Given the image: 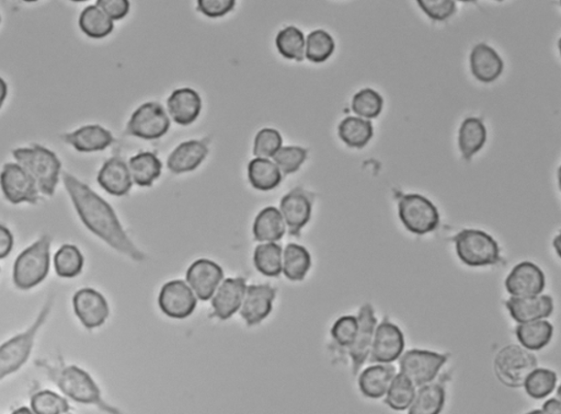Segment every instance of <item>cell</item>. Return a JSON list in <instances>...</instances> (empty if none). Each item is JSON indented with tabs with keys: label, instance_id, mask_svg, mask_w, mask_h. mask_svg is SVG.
I'll return each mask as SVG.
<instances>
[{
	"label": "cell",
	"instance_id": "obj_31",
	"mask_svg": "<svg viewBox=\"0 0 561 414\" xmlns=\"http://www.w3.org/2000/svg\"><path fill=\"white\" fill-rule=\"evenodd\" d=\"M129 169L133 183L150 188L161 176L162 163L155 152L140 151L130 158Z\"/></svg>",
	"mask_w": 561,
	"mask_h": 414
},
{
	"label": "cell",
	"instance_id": "obj_47",
	"mask_svg": "<svg viewBox=\"0 0 561 414\" xmlns=\"http://www.w3.org/2000/svg\"><path fill=\"white\" fill-rule=\"evenodd\" d=\"M283 146V138L279 130L271 128L260 129L254 141L255 158L270 160Z\"/></svg>",
	"mask_w": 561,
	"mask_h": 414
},
{
	"label": "cell",
	"instance_id": "obj_3",
	"mask_svg": "<svg viewBox=\"0 0 561 414\" xmlns=\"http://www.w3.org/2000/svg\"><path fill=\"white\" fill-rule=\"evenodd\" d=\"M53 307L54 295H50L28 328L9 337L0 345V381L19 372L29 361L37 335L50 318Z\"/></svg>",
	"mask_w": 561,
	"mask_h": 414
},
{
	"label": "cell",
	"instance_id": "obj_15",
	"mask_svg": "<svg viewBox=\"0 0 561 414\" xmlns=\"http://www.w3.org/2000/svg\"><path fill=\"white\" fill-rule=\"evenodd\" d=\"M158 305L161 313L172 319L190 317L197 308L198 298L187 282L173 280L161 287L158 295Z\"/></svg>",
	"mask_w": 561,
	"mask_h": 414
},
{
	"label": "cell",
	"instance_id": "obj_19",
	"mask_svg": "<svg viewBox=\"0 0 561 414\" xmlns=\"http://www.w3.org/2000/svg\"><path fill=\"white\" fill-rule=\"evenodd\" d=\"M504 306L517 325L547 320L555 309L553 297L544 293L535 296L510 297Z\"/></svg>",
	"mask_w": 561,
	"mask_h": 414
},
{
	"label": "cell",
	"instance_id": "obj_40",
	"mask_svg": "<svg viewBox=\"0 0 561 414\" xmlns=\"http://www.w3.org/2000/svg\"><path fill=\"white\" fill-rule=\"evenodd\" d=\"M417 387L405 375L397 373L385 395V403L395 411H406L415 399Z\"/></svg>",
	"mask_w": 561,
	"mask_h": 414
},
{
	"label": "cell",
	"instance_id": "obj_54",
	"mask_svg": "<svg viewBox=\"0 0 561 414\" xmlns=\"http://www.w3.org/2000/svg\"><path fill=\"white\" fill-rule=\"evenodd\" d=\"M12 414H35V413L32 412V410H30L29 408L20 407L18 409H16V410Z\"/></svg>",
	"mask_w": 561,
	"mask_h": 414
},
{
	"label": "cell",
	"instance_id": "obj_22",
	"mask_svg": "<svg viewBox=\"0 0 561 414\" xmlns=\"http://www.w3.org/2000/svg\"><path fill=\"white\" fill-rule=\"evenodd\" d=\"M209 140L182 141L168 156L167 167L174 174L194 171L209 155Z\"/></svg>",
	"mask_w": 561,
	"mask_h": 414
},
{
	"label": "cell",
	"instance_id": "obj_35",
	"mask_svg": "<svg viewBox=\"0 0 561 414\" xmlns=\"http://www.w3.org/2000/svg\"><path fill=\"white\" fill-rule=\"evenodd\" d=\"M338 134L347 146L352 149H363L373 138V124L369 119L348 117L340 122Z\"/></svg>",
	"mask_w": 561,
	"mask_h": 414
},
{
	"label": "cell",
	"instance_id": "obj_11",
	"mask_svg": "<svg viewBox=\"0 0 561 414\" xmlns=\"http://www.w3.org/2000/svg\"><path fill=\"white\" fill-rule=\"evenodd\" d=\"M0 188L10 203L36 204L39 202V189L34 180L19 163L8 162L0 173Z\"/></svg>",
	"mask_w": 561,
	"mask_h": 414
},
{
	"label": "cell",
	"instance_id": "obj_6",
	"mask_svg": "<svg viewBox=\"0 0 561 414\" xmlns=\"http://www.w3.org/2000/svg\"><path fill=\"white\" fill-rule=\"evenodd\" d=\"M457 257L470 268H486L503 263L499 243L486 232L462 230L452 238Z\"/></svg>",
	"mask_w": 561,
	"mask_h": 414
},
{
	"label": "cell",
	"instance_id": "obj_50",
	"mask_svg": "<svg viewBox=\"0 0 561 414\" xmlns=\"http://www.w3.org/2000/svg\"><path fill=\"white\" fill-rule=\"evenodd\" d=\"M96 6L99 7L114 23V21L127 17L130 4L128 0H98Z\"/></svg>",
	"mask_w": 561,
	"mask_h": 414
},
{
	"label": "cell",
	"instance_id": "obj_39",
	"mask_svg": "<svg viewBox=\"0 0 561 414\" xmlns=\"http://www.w3.org/2000/svg\"><path fill=\"white\" fill-rule=\"evenodd\" d=\"M283 249L276 243H261L255 247L254 264L261 274L276 277L282 274Z\"/></svg>",
	"mask_w": 561,
	"mask_h": 414
},
{
	"label": "cell",
	"instance_id": "obj_24",
	"mask_svg": "<svg viewBox=\"0 0 561 414\" xmlns=\"http://www.w3.org/2000/svg\"><path fill=\"white\" fill-rule=\"evenodd\" d=\"M97 180L103 190L114 196L129 194L133 185L128 163L118 156L103 163Z\"/></svg>",
	"mask_w": 561,
	"mask_h": 414
},
{
	"label": "cell",
	"instance_id": "obj_43",
	"mask_svg": "<svg viewBox=\"0 0 561 414\" xmlns=\"http://www.w3.org/2000/svg\"><path fill=\"white\" fill-rule=\"evenodd\" d=\"M35 414H68L72 408L64 397L51 390L36 391L30 400Z\"/></svg>",
	"mask_w": 561,
	"mask_h": 414
},
{
	"label": "cell",
	"instance_id": "obj_51",
	"mask_svg": "<svg viewBox=\"0 0 561 414\" xmlns=\"http://www.w3.org/2000/svg\"><path fill=\"white\" fill-rule=\"evenodd\" d=\"M14 248V236L9 228L0 225V259L7 258Z\"/></svg>",
	"mask_w": 561,
	"mask_h": 414
},
{
	"label": "cell",
	"instance_id": "obj_17",
	"mask_svg": "<svg viewBox=\"0 0 561 414\" xmlns=\"http://www.w3.org/2000/svg\"><path fill=\"white\" fill-rule=\"evenodd\" d=\"M504 287L510 297L539 295L546 287V276L536 264L522 261L505 277Z\"/></svg>",
	"mask_w": 561,
	"mask_h": 414
},
{
	"label": "cell",
	"instance_id": "obj_14",
	"mask_svg": "<svg viewBox=\"0 0 561 414\" xmlns=\"http://www.w3.org/2000/svg\"><path fill=\"white\" fill-rule=\"evenodd\" d=\"M358 329L353 345L348 348L347 353L351 359L352 373L358 376L364 364L369 361L372 350L375 330L378 326V318L372 304L365 303L358 310L357 316Z\"/></svg>",
	"mask_w": 561,
	"mask_h": 414
},
{
	"label": "cell",
	"instance_id": "obj_16",
	"mask_svg": "<svg viewBox=\"0 0 561 414\" xmlns=\"http://www.w3.org/2000/svg\"><path fill=\"white\" fill-rule=\"evenodd\" d=\"M73 308L76 317L87 330L100 328L110 315L106 297L90 287L80 288L74 294Z\"/></svg>",
	"mask_w": 561,
	"mask_h": 414
},
{
	"label": "cell",
	"instance_id": "obj_29",
	"mask_svg": "<svg viewBox=\"0 0 561 414\" xmlns=\"http://www.w3.org/2000/svg\"><path fill=\"white\" fill-rule=\"evenodd\" d=\"M446 401V389L443 380L419 387L415 399L408 409V414H441Z\"/></svg>",
	"mask_w": 561,
	"mask_h": 414
},
{
	"label": "cell",
	"instance_id": "obj_49",
	"mask_svg": "<svg viewBox=\"0 0 561 414\" xmlns=\"http://www.w3.org/2000/svg\"><path fill=\"white\" fill-rule=\"evenodd\" d=\"M236 6L235 0H199L198 10L209 18L224 17Z\"/></svg>",
	"mask_w": 561,
	"mask_h": 414
},
{
	"label": "cell",
	"instance_id": "obj_42",
	"mask_svg": "<svg viewBox=\"0 0 561 414\" xmlns=\"http://www.w3.org/2000/svg\"><path fill=\"white\" fill-rule=\"evenodd\" d=\"M557 383L558 376L554 370L536 367L527 376L523 388L532 399L541 400L553 394Z\"/></svg>",
	"mask_w": 561,
	"mask_h": 414
},
{
	"label": "cell",
	"instance_id": "obj_48",
	"mask_svg": "<svg viewBox=\"0 0 561 414\" xmlns=\"http://www.w3.org/2000/svg\"><path fill=\"white\" fill-rule=\"evenodd\" d=\"M418 6L434 21H444L456 12L453 0H419Z\"/></svg>",
	"mask_w": 561,
	"mask_h": 414
},
{
	"label": "cell",
	"instance_id": "obj_9",
	"mask_svg": "<svg viewBox=\"0 0 561 414\" xmlns=\"http://www.w3.org/2000/svg\"><path fill=\"white\" fill-rule=\"evenodd\" d=\"M449 359V353L412 348L402 353L399 359L400 373L405 375L419 388L437 379L440 370Z\"/></svg>",
	"mask_w": 561,
	"mask_h": 414
},
{
	"label": "cell",
	"instance_id": "obj_27",
	"mask_svg": "<svg viewBox=\"0 0 561 414\" xmlns=\"http://www.w3.org/2000/svg\"><path fill=\"white\" fill-rule=\"evenodd\" d=\"M471 69L479 81L490 84L503 74L504 61L492 47L479 43L471 54Z\"/></svg>",
	"mask_w": 561,
	"mask_h": 414
},
{
	"label": "cell",
	"instance_id": "obj_20",
	"mask_svg": "<svg viewBox=\"0 0 561 414\" xmlns=\"http://www.w3.org/2000/svg\"><path fill=\"white\" fill-rule=\"evenodd\" d=\"M276 290L269 285H253L247 286L241 307V316L248 326L261 323L274 308Z\"/></svg>",
	"mask_w": 561,
	"mask_h": 414
},
{
	"label": "cell",
	"instance_id": "obj_36",
	"mask_svg": "<svg viewBox=\"0 0 561 414\" xmlns=\"http://www.w3.org/2000/svg\"><path fill=\"white\" fill-rule=\"evenodd\" d=\"M53 264L57 276L62 279H74L83 271L85 259L78 246L65 243L54 255Z\"/></svg>",
	"mask_w": 561,
	"mask_h": 414
},
{
	"label": "cell",
	"instance_id": "obj_34",
	"mask_svg": "<svg viewBox=\"0 0 561 414\" xmlns=\"http://www.w3.org/2000/svg\"><path fill=\"white\" fill-rule=\"evenodd\" d=\"M282 173L275 163L264 158H254L248 165V180L252 187L259 191H271L282 182Z\"/></svg>",
	"mask_w": 561,
	"mask_h": 414
},
{
	"label": "cell",
	"instance_id": "obj_52",
	"mask_svg": "<svg viewBox=\"0 0 561 414\" xmlns=\"http://www.w3.org/2000/svg\"><path fill=\"white\" fill-rule=\"evenodd\" d=\"M543 414H561V402L558 398H549L541 409Z\"/></svg>",
	"mask_w": 561,
	"mask_h": 414
},
{
	"label": "cell",
	"instance_id": "obj_55",
	"mask_svg": "<svg viewBox=\"0 0 561 414\" xmlns=\"http://www.w3.org/2000/svg\"><path fill=\"white\" fill-rule=\"evenodd\" d=\"M559 242H560V236L558 235L557 237H556V238L554 239V242H553V246L555 247V249H556V253H557V254H558V255H559V252H560V244H559Z\"/></svg>",
	"mask_w": 561,
	"mask_h": 414
},
{
	"label": "cell",
	"instance_id": "obj_33",
	"mask_svg": "<svg viewBox=\"0 0 561 414\" xmlns=\"http://www.w3.org/2000/svg\"><path fill=\"white\" fill-rule=\"evenodd\" d=\"M487 140V129L478 118H467L462 123L459 135L460 150L465 160L470 161L483 149Z\"/></svg>",
	"mask_w": 561,
	"mask_h": 414
},
{
	"label": "cell",
	"instance_id": "obj_45",
	"mask_svg": "<svg viewBox=\"0 0 561 414\" xmlns=\"http://www.w3.org/2000/svg\"><path fill=\"white\" fill-rule=\"evenodd\" d=\"M307 157L308 150L301 146H282L272 157V161L280 169L282 176H288L298 171Z\"/></svg>",
	"mask_w": 561,
	"mask_h": 414
},
{
	"label": "cell",
	"instance_id": "obj_23",
	"mask_svg": "<svg viewBox=\"0 0 561 414\" xmlns=\"http://www.w3.org/2000/svg\"><path fill=\"white\" fill-rule=\"evenodd\" d=\"M167 109L168 116L174 123L189 127L200 117L203 111V99L192 88H179L169 96Z\"/></svg>",
	"mask_w": 561,
	"mask_h": 414
},
{
	"label": "cell",
	"instance_id": "obj_56",
	"mask_svg": "<svg viewBox=\"0 0 561 414\" xmlns=\"http://www.w3.org/2000/svg\"><path fill=\"white\" fill-rule=\"evenodd\" d=\"M525 414H543V412L541 410H532V411L527 412Z\"/></svg>",
	"mask_w": 561,
	"mask_h": 414
},
{
	"label": "cell",
	"instance_id": "obj_26",
	"mask_svg": "<svg viewBox=\"0 0 561 414\" xmlns=\"http://www.w3.org/2000/svg\"><path fill=\"white\" fill-rule=\"evenodd\" d=\"M62 140L80 152L102 151L114 141L110 130L98 124L85 125L73 133L64 134Z\"/></svg>",
	"mask_w": 561,
	"mask_h": 414
},
{
	"label": "cell",
	"instance_id": "obj_38",
	"mask_svg": "<svg viewBox=\"0 0 561 414\" xmlns=\"http://www.w3.org/2000/svg\"><path fill=\"white\" fill-rule=\"evenodd\" d=\"M305 37L297 26H288L279 31L275 37V47L282 57L290 61L303 62L305 58Z\"/></svg>",
	"mask_w": 561,
	"mask_h": 414
},
{
	"label": "cell",
	"instance_id": "obj_28",
	"mask_svg": "<svg viewBox=\"0 0 561 414\" xmlns=\"http://www.w3.org/2000/svg\"><path fill=\"white\" fill-rule=\"evenodd\" d=\"M255 241L263 243H277L285 237L286 225L279 209L275 206L265 207L255 216L253 227Z\"/></svg>",
	"mask_w": 561,
	"mask_h": 414
},
{
	"label": "cell",
	"instance_id": "obj_57",
	"mask_svg": "<svg viewBox=\"0 0 561 414\" xmlns=\"http://www.w3.org/2000/svg\"><path fill=\"white\" fill-rule=\"evenodd\" d=\"M0 20H2V18H0Z\"/></svg>",
	"mask_w": 561,
	"mask_h": 414
},
{
	"label": "cell",
	"instance_id": "obj_2",
	"mask_svg": "<svg viewBox=\"0 0 561 414\" xmlns=\"http://www.w3.org/2000/svg\"><path fill=\"white\" fill-rule=\"evenodd\" d=\"M35 367L42 370L47 378L61 390L64 396L81 405L94 406L107 414H122L102 399L99 386L94 378L78 365L48 361L46 358L36 359Z\"/></svg>",
	"mask_w": 561,
	"mask_h": 414
},
{
	"label": "cell",
	"instance_id": "obj_10",
	"mask_svg": "<svg viewBox=\"0 0 561 414\" xmlns=\"http://www.w3.org/2000/svg\"><path fill=\"white\" fill-rule=\"evenodd\" d=\"M171 122L165 108L161 103L150 101L143 103L130 116L125 134L141 140L161 139L171 129Z\"/></svg>",
	"mask_w": 561,
	"mask_h": 414
},
{
	"label": "cell",
	"instance_id": "obj_44",
	"mask_svg": "<svg viewBox=\"0 0 561 414\" xmlns=\"http://www.w3.org/2000/svg\"><path fill=\"white\" fill-rule=\"evenodd\" d=\"M384 107L383 97L370 88L359 90L352 99V111L358 118L369 119H375L382 113Z\"/></svg>",
	"mask_w": 561,
	"mask_h": 414
},
{
	"label": "cell",
	"instance_id": "obj_25",
	"mask_svg": "<svg viewBox=\"0 0 561 414\" xmlns=\"http://www.w3.org/2000/svg\"><path fill=\"white\" fill-rule=\"evenodd\" d=\"M396 374L393 364H373L358 373V389L369 399H380L385 397Z\"/></svg>",
	"mask_w": 561,
	"mask_h": 414
},
{
	"label": "cell",
	"instance_id": "obj_4",
	"mask_svg": "<svg viewBox=\"0 0 561 414\" xmlns=\"http://www.w3.org/2000/svg\"><path fill=\"white\" fill-rule=\"evenodd\" d=\"M52 242L50 235H43L15 260L13 281L18 290H32L47 279L51 269Z\"/></svg>",
	"mask_w": 561,
	"mask_h": 414
},
{
	"label": "cell",
	"instance_id": "obj_41",
	"mask_svg": "<svg viewBox=\"0 0 561 414\" xmlns=\"http://www.w3.org/2000/svg\"><path fill=\"white\" fill-rule=\"evenodd\" d=\"M336 50L334 37L325 30L310 32L305 41V57L314 64L328 61Z\"/></svg>",
	"mask_w": 561,
	"mask_h": 414
},
{
	"label": "cell",
	"instance_id": "obj_5",
	"mask_svg": "<svg viewBox=\"0 0 561 414\" xmlns=\"http://www.w3.org/2000/svg\"><path fill=\"white\" fill-rule=\"evenodd\" d=\"M15 160L34 178L42 194L53 196L58 184L62 163L50 150L40 145L13 151Z\"/></svg>",
	"mask_w": 561,
	"mask_h": 414
},
{
	"label": "cell",
	"instance_id": "obj_1",
	"mask_svg": "<svg viewBox=\"0 0 561 414\" xmlns=\"http://www.w3.org/2000/svg\"><path fill=\"white\" fill-rule=\"evenodd\" d=\"M63 181L87 230L125 257L143 263L146 255L130 241L113 207L72 174L64 172Z\"/></svg>",
	"mask_w": 561,
	"mask_h": 414
},
{
	"label": "cell",
	"instance_id": "obj_30",
	"mask_svg": "<svg viewBox=\"0 0 561 414\" xmlns=\"http://www.w3.org/2000/svg\"><path fill=\"white\" fill-rule=\"evenodd\" d=\"M515 336L520 346L527 351H541L553 340L554 326L548 320L520 324L515 328Z\"/></svg>",
	"mask_w": 561,
	"mask_h": 414
},
{
	"label": "cell",
	"instance_id": "obj_18",
	"mask_svg": "<svg viewBox=\"0 0 561 414\" xmlns=\"http://www.w3.org/2000/svg\"><path fill=\"white\" fill-rule=\"evenodd\" d=\"M187 285L200 301H209L224 280L222 266L209 259H199L189 266Z\"/></svg>",
	"mask_w": 561,
	"mask_h": 414
},
{
	"label": "cell",
	"instance_id": "obj_46",
	"mask_svg": "<svg viewBox=\"0 0 561 414\" xmlns=\"http://www.w3.org/2000/svg\"><path fill=\"white\" fill-rule=\"evenodd\" d=\"M358 329L357 316L346 315L335 321L331 326L330 335L336 345L347 351L356 340Z\"/></svg>",
	"mask_w": 561,
	"mask_h": 414
},
{
	"label": "cell",
	"instance_id": "obj_53",
	"mask_svg": "<svg viewBox=\"0 0 561 414\" xmlns=\"http://www.w3.org/2000/svg\"><path fill=\"white\" fill-rule=\"evenodd\" d=\"M8 95V86L6 81L0 78V109H2L5 100H6Z\"/></svg>",
	"mask_w": 561,
	"mask_h": 414
},
{
	"label": "cell",
	"instance_id": "obj_13",
	"mask_svg": "<svg viewBox=\"0 0 561 414\" xmlns=\"http://www.w3.org/2000/svg\"><path fill=\"white\" fill-rule=\"evenodd\" d=\"M315 195L302 187H296L283 196L280 213L291 237H301L303 228L312 219Z\"/></svg>",
	"mask_w": 561,
	"mask_h": 414
},
{
	"label": "cell",
	"instance_id": "obj_21",
	"mask_svg": "<svg viewBox=\"0 0 561 414\" xmlns=\"http://www.w3.org/2000/svg\"><path fill=\"white\" fill-rule=\"evenodd\" d=\"M247 286V282L244 277H230V279L223 280L213 297L211 298L214 317L227 320L241 310Z\"/></svg>",
	"mask_w": 561,
	"mask_h": 414
},
{
	"label": "cell",
	"instance_id": "obj_37",
	"mask_svg": "<svg viewBox=\"0 0 561 414\" xmlns=\"http://www.w3.org/2000/svg\"><path fill=\"white\" fill-rule=\"evenodd\" d=\"M78 24L87 36L96 40L105 39L114 29L113 21L96 5L83 10Z\"/></svg>",
	"mask_w": 561,
	"mask_h": 414
},
{
	"label": "cell",
	"instance_id": "obj_7",
	"mask_svg": "<svg viewBox=\"0 0 561 414\" xmlns=\"http://www.w3.org/2000/svg\"><path fill=\"white\" fill-rule=\"evenodd\" d=\"M538 367L537 357L520 345L505 346L495 354L493 370L500 383L509 388H521L527 376Z\"/></svg>",
	"mask_w": 561,
	"mask_h": 414
},
{
	"label": "cell",
	"instance_id": "obj_12",
	"mask_svg": "<svg viewBox=\"0 0 561 414\" xmlns=\"http://www.w3.org/2000/svg\"><path fill=\"white\" fill-rule=\"evenodd\" d=\"M405 345L404 332L385 316L375 330L369 362L372 364H393L399 361L402 353L405 352Z\"/></svg>",
	"mask_w": 561,
	"mask_h": 414
},
{
	"label": "cell",
	"instance_id": "obj_32",
	"mask_svg": "<svg viewBox=\"0 0 561 414\" xmlns=\"http://www.w3.org/2000/svg\"><path fill=\"white\" fill-rule=\"evenodd\" d=\"M312 268V255L301 244L288 243L283 250L282 274L287 280L301 282Z\"/></svg>",
	"mask_w": 561,
	"mask_h": 414
},
{
	"label": "cell",
	"instance_id": "obj_8",
	"mask_svg": "<svg viewBox=\"0 0 561 414\" xmlns=\"http://www.w3.org/2000/svg\"><path fill=\"white\" fill-rule=\"evenodd\" d=\"M399 216L406 230L419 236L433 233L440 226L438 207L421 194H400Z\"/></svg>",
	"mask_w": 561,
	"mask_h": 414
}]
</instances>
